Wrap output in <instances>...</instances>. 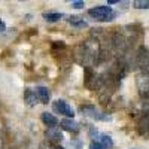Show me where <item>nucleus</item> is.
<instances>
[{"label": "nucleus", "instance_id": "obj_12", "mask_svg": "<svg viewBox=\"0 0 149 149\" xmlns=\"http://www.w3.org/2000/svg\"><path fill=\"white\" fill-rule=\"evenodd\" d=\"M72 8L82 9V8H85V2H72Z\"/></svg>", "mask_w": 149, "mask_h": 149}, {"label": "nucleus", "instance_id": "obj_2", "mask_svg": "<svg viewBox=\"0 0 149 149\" xmlns=\"http://www.w3.org/2000/svg\"><path fill=\"white\" fill-rule=\"evenodd\" d=\"M54 110L58 112L60 115H66L69 119H73V116H74L73 107H72L69 103H66L64 100H57V102L54 103Z\"/></svg>", "mask_w": 149, "mask_h": 149}, {"label": "nucleus", "instance_id": "obj_10", "mask_svg": "<svg viewBox=\"0 0 149 149\" xmlns=\"http://www.w3.org/2000/svg\"><path fill=\"white\" fill-rule=\"evenodd\" d=\"M24 98H26V102H27L29 104H31V106L37 102V95H36V93H33V91H30V90L26 91V95H24Z\"/></svg>", "mask_w": 149, "mask_h": 149}, {"label": "nucleus", "instance_id": "obj_9", "mask_svg": "<svg viewBox=\"0 0 149 149\" xmlns=\"http://www.w3.org/2000/svg\"><path fill=\"white\" fill-rule=\"evenodd\" d=\"M100 145L104 148V149H110L113 146V142H112V137L107 134H102L100 136Z\"/></svg>", "mask_w": 149, "mask_h": 149}, {"label": "nucleus", "instance_id": "obj_7", "mask_svg": "<svg viewBox=\"0 0 149 149\" xmlns=\"http://www.w3.org/2000/svg\"><path fill=\"white\" fill-rule=\"evenodd\" d=\"M46 137L49 140H60V139H63V134H61V131L57 127H54V128H48Z\"/></svg>", "mask_w": 149, "mask_h": 149}, {"label": "nucleus", "instance_id": "obj_16", "mask_svg": "<svg viewBox=\"0 0 149 149\" xmlns=\"http://www.w3.org/2000/svg\"><path fill=\"white\" fill-rule=\"evenodd\" d=\"M107 3H109V5H115V3H118V0H109Z\"/></svg>", "mask_w": 149, "mask_h": 149}, {"label": "nucleus", "instance_id": "obj_1", "mask_svg": "<svg viewBox=\"0 0 149 149\" xmlns=\"http://www.w3.org/2000/svg\"><path fill=\"white\" fill-rule=\"evenodd\" d=\"M88 15L97 21H113L118 14L110 6H95L88 10Z\"/></svg>", "mask_w": 149, "mask_h": 149}, {"label": "nucleus", "instance_id": "obj_6", "mask_svg": "<svg viewBox=\"0 0 149 149\" xmlns=\"http://www.w3.org/2000/svg\"><path fill=\"white\" fill-rule=\"evenodd\" d=\"M73 27H76V29H84V27H86V22L84 21V18H81V17H76V15H72V17H69V19H67Z\"/></svg>", "mask_w": 149, "mask_h": 149}, {"label": "nucleus", "instance_id": "obj_4", "mask_svg": "<svg viewBox=\"0 0 149 149\" xmlns=\"http://www.w3.org/2000/svg\"><path fill=\"white\" fill-rule=\"evenodd\" d=\"M60 125L63 127L66 131H70V133H78L79 131V124L76 121H73V119H63L60 122Z\"/></svg>", "mask_w": 149, "mask_h": 149}, {"label": "nucleus", "instance_id": "obj_13", "mask_svg": "<svg viewBox=\"0 0 149 149\" xmlns=\"http://www.w3.org/2000/svg\"><path fill=\"white\" fill-rule=\"evenodd\" d=\"M90 149H104V148L100 145V142H91V145H90Z\"/></svg>", "mask_w": 149, "mask_h": 149}, {"label": "nucleus", "instance_id": "obj_3", "mask_svg": "<svg viewBox=\"0 0 149 149\" xmlns=\"http://www.w3.org/2000/svg\"><path fill=\"white\" fill-rule=\"evenodd\" d=\"M34 93L37 95V100H39L42 104H48L49 98H51V93H49V90L46 88V86H37Z\"/></svg>", "mask_w": 149, "mask_h": 149}, {"label": "nucleus", "instance_id": "obj_15", "mask_svg": "<svg viewBox=\"0 0 149 149\" xmlns=\"http://www.w3.org/2000/svg\"><path fill=\"white\" fill-rule=\"evenodd\" d=\"M51 149H64V148L60 146V145H51Z\"/></svg>", "mask_w": 149, "mask_h": 149}, {"label": "nucleus", "instance_id": "obj_11", "mask_svg": "<svg viewBox=\"0 0 149 149\" xmlns=\"http://www.w3.org/2000/svg\"><path fill=\"white\" fill-rule=\"evenodd\" d=\"M133 5H134V8H137V9H148L149 8L148 0H136Z\"/></svg>", "mask_w": 149, "mask_h": 149}, {"label": "nucleus", "instance_id": "obj_8", "mask_svg": "<svg viewBox=\"0 0 149 149\" xmlns=\"http://www.w3.org/2000/svg\"><path fill=\"white\" fill-rule=\"evenodd\" d=\"M42 17H43V19L48 21V22H57V21H60L61 18H63V15L58 14V12H45Z\"/></svg>", "mask_w": 149, "mask_h": 149}, {"label": "nucleus", "instance_id": "obj_5", "mask_svg": "<svg viewBox=\"0 0 149 149\" xmlns=\"http://www.w3.org/2000/svg\"><path fill=\"white\" fill-rule=\"evenodd\" d=\"M40 118H42V122L45 124V125H48L49 128H54V127H57V125H58V119H57L54 115L48 113V112H43Z\"/></svg>", "mask_w": 149, "mask_h": 149}, {"label": "nucleus", "instance_id": "obj_14", "mask_svg": "<svg viewBox=\"0 0 149 149\" xmlns=\"http://www.w3.org/2000/svg\"><path fill=\"white\" fill-rule=\"evenodd\" d=\"M5 29H6V26H5V22L0 19V33H3L5 31Z\"/></svg>", "mask_w": 149, "mask_h": 149}]
</instances>
